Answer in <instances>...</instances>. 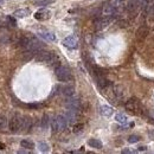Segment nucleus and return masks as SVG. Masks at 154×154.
<instances>
[{"instance_id":"1","label":"nucleus","mask_w":154,"mask_h":154,"mask_svg":"<svg viewBox=\"0 0 154 154\" xmlns=\"http://www.w3.org/2000/svg\"><path fill=\"white\" fill-rule=\"evenodd\" d=\"M36 61L37 62H44L47 63L50 65H53V64L58 63V57L57 55L53 52H47V51H38L36 53Z\"/></svg>"},{"instance_id":"2","label":"nucleus","mask_w":154,"mask_h":154,"mask_svg":"<svg viewBox=\"0 0 154 154\" xmlns=\"http://www.w3.org/2000/svg\"><path fill=\"white\" fill-rule=\"evenodd\" d=\"M55 74H56V77H57L58 81H61V82H69V81L72 79V75L67 67L58 65L55 70Z\"/></svg>"},{"instance_id":"3","label":"nucleus","mask_w":154,"mask_h":154,"mask_svg":"<svg viewBox=\"0 0 154 154\" xmlns=\"http://www.w3.org/2000/svg\"><path fill=\"white\" fill-rule=\"evenodd\" d=\"M125 107L126 109L129 111V113H132V114H140L141 113V104L139 102V100L135 99V97H132V99H129L126 104H125Z\"/></svg>"},{"instance_id":"4","label":"nucleus","mask_w":154,"mask_h":154,"mask_svg":"<svg viewBox=\"0 0 154 154\" xmlns=\"http://www.w3.org/2000/svg\"><path fill=\"white\" fill-rule=\"evenodd\" d=\"M113 18H114V15H104V17H101L99 19H96L95 20V29L97 31H100L104 27H107L110 21L113 20Z\"/></svg>"},{"instance_id":"5","label":"nucleus","mask_w":154,"mask_h":154,"mask_svg":"<svg viewBox=\"0 0 154 154\" xmlns=\"http://www.w3.org/2000/svg\"><path fill=\"white\" fill-rule=\"evenodd\" d=\"M42 47H43V43L40 42V40H38L35 37H31L30 38V42H29V45L26 46L25 50L26 51H32V52L37 53Z\"/></svg>"},{"instance_id":"6","label":"nucleus","mask_w":154,"mask_h":154,"mask_svg":"<svg viewBox=\"0 0 154 154\" xmlns=\"http://www.w3.org/2000/svg\"><path fill=\"white\" fill-rule=\"evenodd\" d=\"M20 122H21V116H19L18 114H14L10 122H9V128L12 133H17L19 129H20Z\"/></svg>"},{"instance_id":"7","label":"nucleus","mask_w":154,"mask_h":154,"mask_svg":"<svg viewBox=\"0 0 154 154\" xmlns=\"http://www.w3.org/2000/svg\"><path fill=\"white\" fill-rule=\"evenodd\" d=\"M65 106L68 109H74V110H81V102L76 97L69 96L65 101Z\"/></svg>"},{"instance_id":"8","label":"nucleus","mask_w":154,"mask_h":154,"mask_svg":"<svg viewBox=\"0 0 154 154\" xmlns=\"http://www.w3.org/2000/svg\"><path fill=\"white\" fill-rule=\"evenodd\" d=\"M63 45L65 46V47H68V49H77V46H78V39L75 36H69L67 38H64Z\"/></svg>"},{"instance_id":"9","label":"nucleus","mask_w":154,"mask_h":154,"mask_svg":"<svg viewBox=\"0 0 154 154\" xmlns=\"http://www.w3.org/2000/svg\"><path fill=\"white\" fill-rule=\"evenodd\" d=\"M65 117L68 120V123H75L77 119H78V115H79V110H74V109H68L65 114Z\"/></svg>"},{"instance_id":"10","label":"nucleus","mask_w":154,"mask_h":154,"mask_svg":"<svg viewBox=\"0 0 154 154\" xmlns=\"http://www.w3.org/2000/svg\"><path fill=\"white\" fill-rule=\"evenodd\" d=\"M149 33V29L147 26H140L136 31V39L139 40V42H143V40L147 38Z\"/></svg>"},{"instance_id":"11","label":"nucleus","mask_w":154,"mask_h":154,"mask_svg":"<svg viewBox=\"0 0 154 154\" xmlns=\"http://www.w3.org/2000/svg\"><path fill=\"white\" fill-rule=\"evenodd\" d=\"M56 119V122H57V126H58V131H64L67 127H68V120L65 117V115L63 114H59L55 117Z\"/></svg>"},{"instance_id":"12","label":"nucleus","mask_w":154,"mask_h":154,"mask_svg":"<svg viewBox=\"0 0 154 154\" xmlns=\"http://www.w3.org/2000/svg\"><path fill=\"white\" fill-rule=\"evenodd\" d=\"M50 15H51V12L50 11H47V10H40L38 12L35 13V18L37 20H46L50 18Z\"/></svg>"},{"instance_id":"13","label":"nucleus","mask_w":154,"mask_h":154,"mask_svg":"<svg viewBox=\"0 0 154 154\" xmlns=\"http://www.w3.org/2000/svg\"><path fill=\"white\" fill-rule=\"evenodd\" d=\"M32 126V120L30 116H24L21 117V122H20V129H24L25 132H27Z\"/></svg>"},{"instance_id":"14","label":"nucleus","mask_w":154,"mask_h":154,"mask_svg":"<svg viewBox=\"0 0 154 154\" xmlns=\"http://www.w3.org/2000/svg\"><path fill=\"white\" fill-rule=\"evenodd\" d=\"M39 37H42L43 39L47 40V42H55L56 40V36L52 33V32H49V31H42V32H38Z\"/></svg>"},{"instance_id":"15","label":"nucleus","mask_w":154,"mask_h":154,"mask_svg":"<svg viewBox=\"0 0 154 154\" xmlns=\"http://www.w3.org/2000/svg\"><path fill=\"white\" fill-rule=\"evenodd\" d=\"M61 90H62V94H63L64 96H67V97L74 96V94H75V88H74V85H65V87H63Z\"/></svg>"},{"instance_id":"16","label":"nucleus","mask_w":154,"mask_h":154,"mask_svg":"<svg viewBox=\"0 0 154 154\" xmlns=\"http://www.w3.org/2000/svg\"><path fill=\"white\" fill-rule=\"evenodd\" d=\"M100 113H101V115H103V116H110L113 113H114V109H113L111 107H109V106H101L100 107Z\"/></svg>"},{"instance_id":"17","label":"nucleus","mask_w":154,"mask_h":154,"mask_svg":"<svg viewBox=\"0 0 154 154\" xmlns=\"http://www.w3.org/2000/svg\"><path fill=\"white\" fill-rule=\"evenodd\" d=\"M29 14H30V10H27V9H20V10H17L13 13V15L17 18H24Z\"/></svg>"},{"instance_id":"18","label":"nucleus","mask_w":154,"mask_h":154,"mask_svg":"<svg viewBox=\"0 0 154 154\" xmlns=\"http://www.w3.org/2000/svg\"><path fill=\"white\" fill-rule=\"evenodd\" d=\"M88 145L89 146H91L93 148H97V149H101L102 148V142L99 140V139H90L88 141Z\"/></svg>"},{"instance_id":"19","label":"nucleus","mask_w":154,"mask_h":154,"mask_svg":"<svg viewBox=\"0 0 154 154\" xmlns=\"http://www.w3.org/2000/svg\"><path fill=\"white\" fill-rule=\"evenodd\" d=\"M30 38H31V37H29V36H23V37H20L19 42H18L19 46L23 47V49H26V46L29 45V42H30Z\"/></svg>"},{"instance_id":"20","label":"nucleus","mask_w":154,"mask_h":154,"mask_svg":"<svg viewBox=\"0 0 154 154\" xmlns=\"http://www.w3.org/2000/svg\"><path fill=\"white\" fill-rule=\"evenodd\" d=\"M20 146L23 148H26V149H33L35 148V143L30 140H23L20 142Z\"/></svg>"},{"instance_id":"21","label":"nucleus","mask_w":154,"mask_h":154,"mask_svg":"<svg viewBox=\"0 0 154 154\" xmlns=\"http://www.w3.org/2000/svg\"><path fill=\"white\" fill-rule=\"evenodd\" d=\"M115 120L117 121L119 123H121V125L127 123V116H126L125 114H117V115L115 116Z\"/></svg>"},{"instance_id":"22","label":"nucleus","mask_w":154,"mask_h":154,"mask_svg":"<svg viewBox=\"0 0 154 154\" xmlns=\"http://www.w3.org/2000/svg\"><path fill=\"white\" fill-rule=\"evenodd\" d=\"M6 126H9V123H7V119L5 115L0 114V129H5Z\"/></svg>"},{"instance_id":"23","label":"nucleus","mask_w":154,"mask_h":154,"mask_svg":"<svg viewBox=\"0 0 154 154\" xmlns=\"http://www.w3.org/2000/svg\"><path fill=\"white\" fill-rule=\"evenodd\" d=\"M38 147H39V151L40 152H49V145L45 143V142H39L38 143Z\"/></svg>"},{"instance_id":"24","label":"nucleus","mask_w":154,"mask_h":154,"mask_svg":"<svg viewBox=\"0 0 154 154\" xmlns=\"http://www.w3.org/2000/svg\"><path fill=\"white\" fill-rule=\"evenodd\" d=\"M83 128H84V126L82 123H76L74 126V133H81L83 131Z\"/></svg>"},{"instance_id":"25","label":"nucleus","mask_w":154,"mask_h":154,"mask_svg":"<svg viewBox=\"0 0 154 154\" xmlns=\"http://www.w3.org/2000/svg\"><path fill=\"white\" fill-rule=\"evenodd\" d=\"M55 1H56V0H42V1H39L37 5L38 6H47V5L55 3Z\"/></svg>"},{"instance_id":"26","label":"nucleus","mask_w":154,"mask_h":154,"mask_svg":"<svg viewBox=\"0 0 154 154\" xmlns=\"http://www.w3.org/2000/svg\"><path fill=\"white\" fill-rule=\"evenodd\" d=\"M140 140V136H137V135H131L128 137V142H131V143H135Z\"/></svg>"},{"instance_id":"27","label":"nucleus","mask_w":154,"mask_h":154,"mask_svg":"<svg viewBox=\"0 0 154 154\" xmlns=\"http://www.w3.org/2000/svg\"><path fill=\"white\" fill-rule=\"evenodd\" d=\"M6 20L9 21V23H10V25H11V26H13V27H14L15 25H17V21H15V19L12 17V15H7V17H6Z\"/></svg>"},{"instance_id":"28","label":"nucleus","mask_w":154,"mask_h":154,"mask_svg":"<svg viewBox=\"0 0 154 154\" xmlns=\"http://www.w3.org/2000/svg\"><path fill=\"white\" fill-rule=\"evenodd\" d=\"M51 129H52L53 133L58 132V126H57V122H56V119H52L51 120Z\"/></svg>"},{"instance_id":"29","label":"nucleus","mask_w":154,"mask_h":154,"mask_svg":"<svg viewBox=\"0 0 154 154\" xmlns=\"http://www.w3.org/2000/svg\"><path fill=\"white\" fill-rule=\"evenodd\" d=\"M49 125V116L47 115H44L43 116V120H42V127L43 128H46Z\"/></svg>"},{"instance_id":"30","label":"nucleus","mask_w":154,"mask_h":154,"mask_svg":"<svg viewBox=\"0 0 154 154\" xmlns=\"http://www.w3.org/2000/svg\"><path fill=\"white\" fill-rule=\"evenodd\" d=\"M147 116L149 117V120H153L154 121V110H148L147 111Z\"/></svg>"},{"instance_id":"31","label":"nucleus","mask_w":154,"mask_h":154,"mask_svg":"<svg viewBox=\"0 0 154 154\" xmlns=\"http://www.w3.org/2000/svg\"><path fill=\"white\" fill-rule=\"evenodd\" d=\"M27 107H29V108H33V109H37V108H39V107H40V104H29Z\"/></svg>"},{"instance_id":"32","label":"nucleus","mask_w":154,"mask_h":154,"mask_svg":"<svg viewBox=\"0 0 154 154\" xmlns=\"http://www.w3.org/2000/svg\"><path fill=\"white\" fill-rule=\"evenodd\" d=\"M0 149H1V151L5 149V145H4L3 142H0Z\"/></svg>"},{"instance_id":"33","label":"nucleus","mask_w":154,"mask_h":154,"mask_svg":"<svg viewBox=\"0 0 154 154\" xmlns=\"http://www.w3.org/2000/svg\"><path fill=\"white\" fill-rule=\"evenodd\" d=\"M122 153H132V151H129V149H123Z\"/></svg>"},{"instance_id":"34","label":"nucleus","mask_w":154,"mask_h":154,"mask_svg":"<svg viewBox=\"0 0 154 154\" xmlns=\"http://www.w3.org/2000/svg\"><path fill=\"white\" fill-rule=\"evenodd\" d=\"M139 151H146V147L142 146V147H139Z\"/></svg>"},{"instance_id":"35","label":"nucleus","mask_w":154,"mask_h":154,"mask_svg":"<svg viewBox=\"0 0 154 154\" xmlns=\"http://www.w3.org/2000/svg\"><path fill=\"white\" fill-rule=\"evenodd\" d=\"M39 1H42V0H35V3H36V4H38Z\"/></svg>"},{"instance_id":"36","label":"nucleus","mask_w":154,"mask_h":154,"mask_svg":"<svg viewBox=\"0 0 154 154\" xmlns=\"http://www.w3.org/2000/svg\"><path fill=\"white\" fill-rule=\"evenodd\" d=\"M1 4H4V0H0V5H1Z\"/></svg>"}]
</instances>
